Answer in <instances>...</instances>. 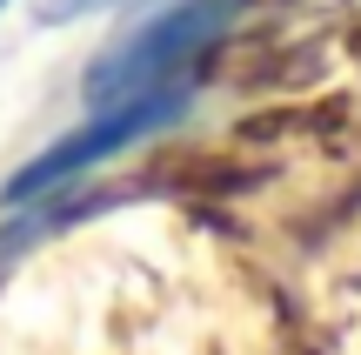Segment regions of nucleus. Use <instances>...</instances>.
Here are the masks:
<instances>
[{
	"label": "nucleus",
	"instance_id": "f257e3e1",
	"mask_svg": "<svg viewBox=\"0 0 361 355\" xmlns=\"http://www.w3.org/2000/svg\"><path fill=\"white\" fill-rule=\"evenodd\" d=\"M241 7H247V0H180V7L141 20L134 34H121L114 47L94 54V67H87V107H121V101L154 94L161 80H174Z\"/></svg>",
	"mask_w": 361,
	"mask_h": 355
},
{
	"label": "nucleus",
	"instance_id": "f03ea898",
	"mask_svg": "<svg viewBox=\"0 0 361 355\" xmlns=\"http://www.w3.org/2000/svg\"><path fill=\"white\" fill-rule=\"evenodd\" d=\"M174 107H180V94H161V88L141 94V101H121V107H94V121H87L80 134H67L61 148H47L40 161H27V168L13 174V181H7V201H34V195H47V188L74 181V174L94 168L101 155H121L134 134L174 121Z\"/></svg>",
	"mask_w": 361,
	"mask_h": 355
},
{
	"label": "nucleus",
	"instance_id": "7ed1b4c3",
	"mask_svg": "<svg viewBox=\"0 0 361 355\" xmlns=\"http://www.w3.org/2000/svg\"><path fill=\"white\" fill-rule=\"evenodd\" d=\"M94 7H114V0H40L47 20H74V13H94Z\"/></svg>",
	"mask_w": 361,
	"mask_h": 355
},
{
	"label": "nucleus",
	"instance_id": "20e7f679",
	"mask_svg": "<svg viewBox=\"0 0 361 355\" xmlns=\"http://www.w3.org/2000/svg\"><path fill=\"white\" fill-rule=\"evenodd\" d=\"M0 7H7V0H0Z\"/></svg>",
	"mask_w": 361,
	"mask_h": 355
}]
</instances>
